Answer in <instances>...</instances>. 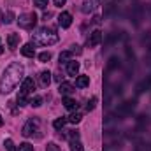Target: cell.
<instances>
[{"instance_id":"obj_1","label":"cell","mask_w":151,"mask_h":151,"mask_svg":"<svg viewBox=\"0 0 151 151\" xmlns=\"http://www.w3.org/2000/svg\"><path fill=\"white\" fill-rule=\"evenodd\" d=\"M23 76H25L23 65L18 63V62H12V63L4 70V74L0 77V93H2V95L11 93V91L19 84V81L25 79Z\"/></svg>"},{"instance_id":"obj_2","label":"cell","mask_w":151,"mask_h":151,"mask_svg":"<svg viewBox=\"0 0 151 151\" xmlns=\"http://www.w3.org/2000/svg\"><path fill=\"white\" fill-rule=\"evenodd\" d=\"M32 40H34V44H39V46H49V44L58 42V34L53 28L44 27L32 34Z\"/></svg>"},{"instance_id":"obj_3","label":"cell","mask_w":151,"mask_h":151,"mask_svg":"<svg viewBox=\"0 0 151 151\" xmlns=\"http://www.w3.org/2000/svg\"><path fill=\"white\" fill-rule=\"evenodd\" d=\"M35 23H37V16H35V12H25V14H21V16L18 18V25H19L21 28H27V30L34 28Z\"/></svg>"},{"instance_id":"obj_4","label":"cell","mask_w":151,"mask_h":151,"mask_svg":"<svg viewBox=\"0 0 151 151\" xmlns=\"http://www.w3.org/2000/svg\"><path fill=\"white\" fill-rule=\"evenodd\" d=\"M37 128H39V119H37V118H32V119H28V121L25 123V127H23L21 134H23L25 137H30Z\"/></svg>"},{"instance_id":"obj_5","label":"cell","mask_w":151,"mask_h":151,"mask_svg":"<svg viewBox=\"0 0 151 151\" xmlns=\"http://www.w3.org/2000/svg\"><path fill=\"white\" fill-rule=\"evenodd\" d=\"M34 90H35V81H34L32 77H25V79L21 81V91L28 95V93H32Z\"/></svg>"},{"instance_id":"obj_6","label":"cell","mask_w":151,"mask_h":151,"mask_svg":"<svg viewBox=\"0 0 151 151\" xmlns=\"http://www.w3.org/2000/svg\"><path fill=\"white\" fill-rule=\"evenodd\" d=\"M58 23H60L62 28H69V27L72 25V16H70V12H62V14L58 16Z\"/></svg>"},{"instance_id":"obj_7","label":"cell","mask_w":151,"mask_h":151,"mask_svg":"<svg viewBox=\"0 0 151 151\" xmlns=\"http://www.w3.org/2000/svg\"><path fill=\"white\" fill-rule=\"evenodd\" d=\"M97 5H99V0H84L81 11H83L84 14H90V12H93V11L97 9Z\"/></svg>"},{"instance_id":"obj_8","label":"cell","mask_w":151,"mask_h":151,"mask_svg":"<svg viewBox=\"0 0 151 151\" xmlns=\"http://www.w3.org/2000/svg\"><path fill=\"white\" fill-rule=\"evenodd\" d=\"M100 40H102V32L100 30H95V32H91V35L88 39V46L90 47H95V46L100 44Z\"/></svg>"},{"instance_id":"obj_9","label":"cell","mask_w":151,"mask_h":151,"mask_svg":"<svg viewBox=\"0 0 151 151\" xmlns=\"http://www.w3.org/2000/svg\"><path fill=\"white\" fill-rule=\"evenodd\" d=\"M39 84H40L42 88H47V86L51 84V72H49V70H42V72L39 74Z\"/></svg>"},{"instance_id":"obj_10","label":"cell","mask_w":151,"mask_h":151,"mask_svg":"<svg viewBox=\"0 0 151 151\" xmlns=\"http://www.w3.org/2000/svg\"><path fill=\"white\" fill-rule=\"evenodd\" d=\"M67 74L69 76H77L79 74V62H76V60L67 62Z\"/></svg>"},{"instance_id":"obj_11","label":"cell","mask_w":151,"mask_h":151,"mask_svg":"<svg viewBox=\"0 0 151 151\" xmlns=\"http://www.w3.org/2000/svg\"><path fill=\"white\" fill-rule=\"evenodd\" d=\"M21 55L27 56V58H34V55H35V47H34V44H25V46L21 47Z\"/></svg>"},{"instance_id":"obj_12","label":"cell","mask_w":151,"mask_h":151,"mask_svg":"<svg viewBox=\"0 0 151 151\" xmlns=\"http://www.w3.org/2000/svg\"><path fill=\"white\" fill-rule=\"evenodd\" d=\"M58 91H60V95L69 97V95L74 91V86H72L70 83H62V84H60V88H58Z\"/></svg>"},{"instance_id":"obj_13","label":"cell","mask_w":151,"mask_h":151,"mask_svg":"<svg viewBox=\"0 0 151 151\" xmlns=\"http://www.w3.org/2000/svg\"><path fill=\"white\" fill-rule=\"evenodd\" d=\"M18 42H19V34H9V37H7L9 49H16L18 47Z\"/></svg>"},{"instance_id":"obj_14","label":"cell","mask_w":151,"mask_h":151,"mask_svg":"<svg viewBox=\"0 0 151 151\" xmlns=\"http://www.w3.org/2000/svg\"><path fill=\"white\" fill-rule=\"evenodd\" d=\"M90 84V77L88 76H77L76 77V86L77 88H86Z\"/></svg>"},{"instance_id":"obj_15","label":"cell","mask_w":151,"mask_h":151,"mask_svg":"<svg viewBox=\"0 0 151 151\" xmlns=\"http://www.w3.org/2000/svg\"><path fill=\"white\" fill-rule=\"evenodd\" d=\"M63 106L67 109H77V102L74 99H70V97H63Z\"/></svg>"},{"instance_id":"obj_16","label":"cell","mask_w":151,"mask_h":151,"mask_svg":"<svg viewBox=\"0 0 151 151\" xmlns=\"http://www.w3.org/2000/svg\"><path fill=\"white\" fill-rule=\"evenodd\" d=\"M27 104H30V100L27 99V93L19 91L18 93V106H27Z\"/></svg>"},{"instance_id":"obj_17","label":"cell","mask_w":151,"mask_h":151,"mask_svg":"<svg viewBox=\"0 0 151 151\" xmlns=\"http://www.w3.org/2000/svg\"><path fill=\"white\" fill-rule=\"evenodd\" d=\"M67 121H69L67 118H58V119H55V121H53V127H55L56 130H60V128H63V127H65V123H67Z\"/></svg>"},{"instance_id":"obj_18","label":"cell","mask_w":151,"mask_h":151,"mask_svg":"<svg viewBox=\"0 0 151 151\" xmlns=\"http://www.w3.org/2000/svg\"><path fill=\"white\" fill-rule=\"evenodd\" d=\"M70 151H83V144H81V141H79V139L70 141Z\"/></svg>"},{"instance_id":"obj_19","label":"cell","mask_w":151,"mask_h":151,"mask_svg":"<svg viewBox=\"0 0 151 151\" xmlns=\"http://www.w3.org/2000/svg\"><path fill=\"white\" fill-rule=\"evenodd\" d=\"M72 58V51H62L60 53V62H70Z\"/></svg>"},{"instance_id":"obj_20","label":"cell","mask_w":151,"mask_h":151,"mask_svg":"<svg viewBox=\"0 0 151 151\" xmlns=\"http://www.w3.org/2000/svg\"><path fill=\"white\" fill-rule=\"evenodd\" d=\"M70 123H79L81 119H83V114H79V113H74V114H70L69 118H67Z\"/></svg>"},{"instance_id":"obj_21","label":"cell","mask_w":151,"mask_h":151,"mask_svg":"<svg viewBox=\"0 0 151 151\" xmlns=\"http://www.w3.org/2000/svg\"><path fill=\"white\" fill-rule=\"evenodd\" d=\"M39 60H40L42 63L49 62V60H51V53H49V51H44V53H40V55H39Z\"/></svg>"},{"instance_id":"obj_22","label":"cell","mask_w":151,"mask_h":151,"mask_svg":"<svg viewBox=\"0 0 151 151\" xmlns=\"http://www.w3.org/2000/svg\"><path fill=\"white\" fill-rule=\"evenodd\" d=\"M30 106H32V107H40V106H42V97H34V99L30 100Z\"/></svg>"},{"instance_id":"obj_23","label":"cell","mask_w":151,"mask_h":151,"mask_svg":"<svg viewBox=\"0 0 151 151\" xmlns=\"http://www.w3.org/2000/svg\"><path fill=\"white\" fill-rule=\"evenodd\" d=\"M18 151H34V146L30 142H23V144H19Z\"/></svg>"},{"instance_id":"obj_24","label":"cell","mask_w":151,"mask_h":151,"mask_svg":"<svg viewBox=\"0 0 151 151\" xmlns=\"http://www.w3.org/2000/svg\"><path fill=\"white\" fill-rule=\"evenodd\" d=\"M34 5L39 9H46L47 7V0H34Z\"/></svg>"},{"instance_id":"obj_25","label":"cell","mask_w":151,"mask_h":151,"mask_svg":"<svg viewBox=\"0 0 151 151\" xmlns=\"http://www.w3.org/2000/svg\"><path fill=\"white\" fill-rule=\"evenodd\" d=\"M4 146H5V150H7V151H16V148H14V142H12V139H7V141L4 142Z\"/></svg>"},{"instance_id":"obj_26","label":"cell","mask_w":151,"mask_h":151,"mask_svg":"<svg viewBox=\"0 0 151 151\" xmlns=\"http://www.w3.org/2000/svg\"><path fill=\"white\" fill-rule=\"evenodd\" d=\"M95 104H97V97H91V99L88 100V106H86V109H88V111H93V109H95Z\"/></svg>"},{"instance_id":"obj_27","label":"cell","mask_w":151,"mask_h":151,"mask_svg":"<svg viewBox=\"0 0 151 151\" xmlns=\"http://www.w3.org/2000/svg\"><path fill=\"white\" fill-rule=\"evenodd\" d=\"M74 139H79V132L77 130H69V141H74Z\"/></svg>"},{"instance_id":"obj_28","label":"cell","mask_w":151,"mask_h":151,"mask_svg":"<svg viewBox=\"0 0 151 151\" xmlns=\"http://www.w3.org/2000/svg\"><path fill=\"white\" fill-rule=\"evenodd\" d=\"M46 151H60V148H58L55 142H49V144H47V148H46Z\"/></svg>"},{"instance_id":"obj_29","label":"cell","mask_w":151,"mask_h":151,"mask_svg":"<svg viewBox=\"0 0 151 151\" xmlns=\"http://www.w3.org/2000/svg\"><path fill=\"white\" fill-rule=\"evenodd\" d=\"M12 18H14V14H12V12H7V19H5V23H12Z\"/></svg>"},{"instance_id":"obj_30","label":"cell","mask_w":151,"mask_h":151,"mask_svg":"<svg viewBox=\"0 0 151 151\" xmlns=\"http://www.w3.org/2000/svg\"><path fill=\"white\" fill-rule=\"evenodd\" d=\"M72 53H76V55H81V47H79V46H72Z\"/></svg>"},{"instance_id":"obj_31","label":"cell","mask_w":151,"mask_h":151,"mask_svg":"<svg viewBox=\"0 0 151 151\" xmlns=\"http://www.w3.org/2000/svg\"><path fill=\"white\" fill-rule=\"evenodd\" d=\"M53 2H55V5H58V7H62V5H63V4H65L67 0H53Z\"/></svg>"},{"instance_id":"obj_32","label":"cell","mask_w":151,"mask_h":151,"mask_svg":"<svg viewBox=\"0 0 151 151\" xmlns=\"http://www.w3.org/2000/svg\"><path fill=\"white\" fill-rule=\"evenodd\" d=\"M2 125H4V119H2V116H0V127H2Z\"/></svg>"},{"instance_id":"obj_33","label":"cell","mask_w":151,"mask_h":151,"mask_svg":"<svg viewBox=\"0 0 151 151\" xmlns=\"http://www.w3.org/2000/svg\"><path fill=\"white\" fill-rule=\"evenodd\" d=\"M2 53H4V47H2V46H0V55H2Z\"/></svg>"}]
</instances>
